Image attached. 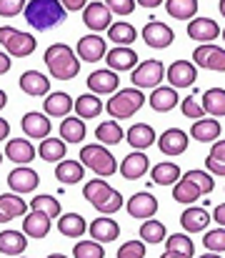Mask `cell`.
Here are the masks:
<instances>
[{"instance_id":"6da1fadb","label":"cell","mask_w":225,"mask_h":258,"mask_svg":"<svg viewBox=\"0 0 225 258\" xmlns=\"http://www.w3.org/2000/svg\"><path fill=\"white\" fill-rule=\"evenodd\" d=\"M65 15H68V10L60 0H28V5L23 10L25 23L40 33L58 28L65 20Z\"/></svg>"},{"instance_id":"7a4b0ae2","label":"cell","mask_w":225,"mask_h":258,"mask_svg":"<svg viewBox=\"0 0 225 258\" xmlns=\"http://www.w3.org/2000/svg\"><path fill=\"white\" fill-rule=\"evenodd\" d=\"M215 190V180L213 173L205 171H188L185 175L178 178V183L173 185V201L175 203H195L198 198L208 196Z\"/></svg>"},{"instance_id":"3957f363","label":"cell","mask_w":225,"mask_h":258,"mask_svg":"<svg viewBox=\"0 0 225 258\" xmlns=\"http://www.w3.org/2000/svg\"><path fill=\"white\" fill-rule=\"evenodd\" d=\"M45 66H48V73L55 78V81H73L75 76L80 73V58L78 53H73L70 45L65 43H53L48 50H45Z\"/></svg>"},{"instance_id":"277c9868","label":"cell","mask_w":225,"mask_h":258,"mask_svg":"<svg viewBox=\"0 0 225 258\" xmlns=\"http://www.w3.org/2000/svg\"><path fill=\"white\" fill-rule=\"evenodd\" d=\"M83 198L100 213L110 216V213H118L123 208V196L108 185V180H88L83 185Z\"/></svg>"},{"instance_id":"5b68a950","label":"cell","mask_w":225,"mask_h":258,"mask_svg":"<svg viewBox=\"0 0 225 258\" xmlns=\"http://www.w3.org/2000/svg\"><path fill=\"white\" fill-rule=\"evenodd\" d=\"M145 100L148 98L140 93V88H123V90L118 88L113 98L105 103V110L110 113L113 120H128L145 105Z\"/></svg>"},{"instance_id":"8992f818","label":"cell","mask_w":225,"mask_h":258,"mask_svg":"<svg viewBox=\"0 0 225 258\" xmlns=\"http://www.w3.org/2000/svg\"><path fill=\"white\" fill-rule=\"evenodd\" d=\"M80 161H83L85 168H90V171L95 173V175H100V178H110L113 173L118 171V163H115L113 153H110L108 146H103V143L83 146Z\"/></svg>"},{"instance_id":"52a82bcc","label":"cell","mask_w":225,"mask_h":258,"mask_svg":"<svg viewBox=\"0 0 225 258\" xmlns=\"http://www.w3.org/2000/svg\"><path fill=\"white\" fill-rule=\"evenodd\" d=\"M0 45L5 48V53L10 58H28L35 53L38 48V40L25 33V30H18V28H10V25H0Z\"/></svg>"},{"instance_id":"ba28073f","label":"cell","mask_w":225,"mask_h":258,"mask_svg":"<svg viewBox=\"0 0 225 258\" xmlns=\"http://www.w3.org/2000/svg\"><path fill=\"white\" fill-rule=\"evenodd\" d=\"M193 63L213 73H225V48H218L215 43H200L193 53Z\"/></svg>"},{"instance_id":"9c48e42d","label":"cell","mask_w":225,"mask_h":258,"mask_svg":"<svg viewBox=\"0 0 225 258\" xmlns=\"http://www.w3.org/2000/svg\"><path fill=\"white\" fill-rule=\"evenodd\" d=\"M133 86L135 88H158L160 81H165V66L160 60H145L133 68Z\"/></svg>"},{"instance_id":"30bf717a","label":"cell","mask_w":225,"mask_h":258,"mask_svg":"<svg viewBox=\"0 0 225 258\" xmlns=\"http://www.w3.org/2000/svg\"><path fill=\"white\" fill-rule=\"evenodd\" d=\"M165 78L175 90L178 88H190L198 81V66L190 63V60H173L170 68L165 71Z\"/></svg>"},{"instance_id":"8fae6325","label":"cell","mask_w":225,"mask_h":258,"mask_svg":"<svg viewBox=\"0 0 225 258\" xmlns=\"http://www.w3.org/2000/svg\"><path fill=\"white\" fill-rule=\"evenodd\" d=\"M78 58L83 63H98V60H105V53H108V45L105 40L98 35V33H90V35H83L78 40V48H75Z\"/></svg>"},{"instance_id":"7c38bea8","label":"cell","mask_w":225,"mask_h":258,"mask_svg":"<svg viewBox=\"0 0 225 258\" xmlns=\"http://www.w3.org/2000/svg\"><path fill=\"white\" fill-rule=\"evenodd\" d=\"M110 20H113V13L105 3H88L83 8V23L85 28H90L93 33H100V30H108L110 28Z\"/></svg>"},{"instance_id":"4fadbf2b","label":"cell","mask_w":225,"mask_h":258,"mask_svg":"<svg viewBox=\"0 0 225 258\" xmlns=\"http://www.w3.org/2000/svg\"><path fill=\"white\" fill-rule=\"evenodd\" d=\"M140 35H143V40L148 43L150 48H155V50H163V48H168L173 40H175V33L165 25V23H160V20H150L145 23V28L140 30Z\"/></svg>"},{"instance_id":"5bb4252c","label":"cell","mask_w":225,"mask_h":258,"mask_svg":"<svg viewBox=\"0 0 225 258\" xmlns=\"http://www.w3.org/2000/svg\"><path fill=\"white\" fill-rule=\"evenodd\" d=\"M85 83L90 88V93H95V95H113L120 88V78L115 71L105 68V71H93Z\"/></svg>"},{"instance_id":"9a60e30c","label":"cell","mask_w":225,"mask_h":258,"mask_svg":"<svg viewBox=\"0 0 225 258\" xmlns=\"http://www.w3.org/2000/svg\"><path fill=\"white\" fill-rule=\"evenodd\" d=\"M105 63L110 71L123 73V71H133L138 66V53L130 45H115L113 50L105 53Z\"/></svg>"},{"instance_id":"2e32d148","label":"cell","mask_w":225,"mask_h":258,"mask_svg":"<svg viewBox=\"0 0 225 258\" xmlns=\"http://www.w3.org/2000/svg\"><path fill=\"white\" fill-rule=\"evenodd\" d=\"M190 136L185 133V131H180V128H168L160 138H158V148L165 153V156H183L185 151H188V141Z\"/></svg>"},{"instance_id":"e0dca14e","label":"cell","mask_w":225,"mask_h":258,"mask_svg":"<svg viewBox=\"0 0 225 258\" xmlns=\"http://www.w3.org/2000/svg\"><path fill=\"white\" fill-rule=\"evenodd\" d=\"M23 218H25V221H23V233H25L28 238L40 241V238H45V236L50 233V221H53V218H50L48 213L33 208V211L25 213Z\"/></svg>"},{"instance_id":"ac0fdd59","label":"cell","mask_w":225,"mask_h":258,"mask_svg":"<svg viewBox=\"0 0 225 258\" xmlns=\"http://www.w3.org/2000/svg\"><path fill=\"white\" fill-rule=\"evenodd\" d=\"M8 185H10V190L13 193H33L38 185H40V175L33 171V168H28V166H18L15 171H10L8 175Z\"/></svg>"},{"instance_id":"d6986e66","label":"cell","mask_w":225,"mask_h":258,"mask_svg":"<svg viewBox=\"0 0 225 258\" xmlns=\"http://www.w3.org/2000/svg\"><path fill=\"white\" fill-rule=\"evenodd\" d=\"M125 208H128L130 218L145 221V218H153V216L158 213V198H155L153 193H145V190H140V193L130 196V201L125 203Z\"/></svg>"},{"instance_id":"ffe728a7","label":"cell","mask_w":225,"mask_h":258,"mask_svg":"<svg viewBox=\"0 0 225 258\" xmlns=\"http://www.w3.org/2000/svg\"><path fill=\"white\" fill-rule=\"evenodd\" d=\"M220 35V25L213 18H195L188 23V38L198 43H213Z\"/></svg>"},{"instance_id":"44dd1931","label":"cell","mask_w":225,"mask_h":258,"mask_svg":"<svg viewBox=\"0 0 225 258\" xmlns=\"http://www.w3.org/2000/svg\"><path fill=\"white\" fill-rule=\"evenodd\" d=\"M20 125H23V131H25V136L28 138H33V141H43V138H48L50 136V120H48V115L45 113H25L23 115V120H20Z\"/></svg>"},{"instance_id":"7402d4cb","label":"cell","mask_w":225,"mask_h":258,"mask_svg":"<svg viewBox=\"0 0 225 258\" xmlns=\"http://www.w3.org/2000/svg\"><path fill=\"white\" fill-rule=\"evenodd\" d=\"M148 171H150V161L143 151L128 153V156L123 158V163H120V175H123L125 180H138V178H143Z\"/></svg>"},{"instance_id":"603a6c76","label":"cell","mask_w":225,"mask_h":258,"mask_svg":"<svg viewBox=\"0 0 225 258\" xmlns=\"http://www.w3.org/2000/svg\"><path fill=\"white\" fill-rule=\"evenodd\" d=\"M18 86H20V90H23L25 95H30V98H45V95L50 93V81H48L43 73H38V71H25V73L20 76Z\"/></svg>"},{"instance_id":"cb8c5ba5","label":"cell","mask_w":225,"mask_h":258,"mask_svg":"<svg viewBox=\"0 0 225 258\" xmlns=\"http://www.w3.org/2000/svg\"><path fill=\"white\" fill-rule=\"evenodd\" d=\"M188 136L193 141H198V143H213V141L220 138V123L213 115H203V118H198L193 123V128H190Z\"/></svg>"},{"instance_id":"d4e9b609","label":"cell","mask_w":225,"mask_h":258,"mask_svg":"<svg viewBox=\"0 0 225 258\" xmlns=\"http://www.w3.org/2000/svg\"><path fill=\"white\" fill-rule=\"evenodd\" d=\"M88 233H90V238H95L100 243H110V241H115L120 236V226H118V221H113V218H108L103 213L100 218H95L88 226Z\"/></svg>"},{"instance_id":"484cf974","label":"cell","mask_w":225,"mask_h":258,"mask_svg":"<svg viewBox=\"0 0 225 258\" xmlns=\"http://www.w3.org/2000/svg\"><path fill=\"white\" fill-rule=\"evenodd\" d=\"M43 108H45V115H50V118H65L73 110V98L63 90H53L45 95Z\"/></svg>"},{"instance_id":"4316f807","label":"cell","mask_w":225,"mask_h":258,"mask_svg":"<svg viewBox=\"0 0 225 258\" xmlns=\"http://www.w3.org/2000/svg\"><path fill=\"white\" fill-rule=\"evenodd\" d=\"M148 103L155 113H168V110H173L180 103V98H178V93H175L173 86H158V88H153Z\"/></svg>"},{"instance_id":"83f0119b","label":"cell","mask_w":225,"mask_h":258,"mask_svg":"<svg viewBox=\"0 0 225 258\" xmlns=\"http://www.w3.org/2000/svg\"><path fill=\"white\" fill-rule=\"evenodd\" d=\"M210 221H213L210 213H208L205 208H200V206H190V208H185V211L180 213V223H183V228H185L188 233H200V231H205Z\"/></svg>"},{"instance_id":"f1b7e54d","label":"cell","mask_w":225,"mask_h":258,"mask_svg":"<svg viewBox=\"0 0 225 258\" xmlns=\"http://www.w3.org/2000/svg\"><path fill=\"white\" fill-rule=\"evenodd\" d=\"M165 258H190L195 256V246L193 241L185 236V233H173V236H165Z\"/></svg>"},{"instance_id":"f546056e","label":"cell","mask_w":225,"mask_h":258,"mask_svg":"<svg viewBox=\"0 0 225 258\" xmlns=\"http://www.w3.org/2000/svg\"><path fill=\"white\" fill-rule=\"evenodd\" d=\"M25 213H28V203L20 198V193L0 196V223H8L13 218H23Z\"/></svg>"},{"instance_id":"4dcf8cb0","label":"cell","mask_w":225,"mask_h":258,"mask_svg":"<svg viewBox=\"0 0 225 258\" xmlns=\"http://www.w3.org/2000/svg\"><path fill=\"white\" fill-rule=\"evenodd\" d=\"M5 156H8L13 163H18V166H28V163L38 156V151L33 148L30 141L13 138V141H8V146H5Z\"/></svg>"},{"instance_id":"1f68e13d","label":"cell","mask_w":225,"mask_h":258,"mask_svg":"<svg viewBox=\"0 0 225 258\" xmlns=\"http://www.w3.org/2000/svg\"><path fill=\"white\" fill-rule=\"evenodd\" d=\"M125 138H128V143H130L133 151H145V148H150V146L158 141L153 125H148V123H135V125H130V131L125 133Z\"/></svg>"},{"instance_id":"d6a6232c","label":"cell","mask_w":225,"mask_h":258,"mask_svg":"<svg viewBox=\"0 0 225 258\" xmlns=\"http://www.w3.org/2000/svg\"><path fill=\"white\" fill-rule=\"evenodd\" d=\"M58 231L65 238H83L88 233V223L80 213H60L58 216Z\"/></svg>"},{"instance_id":"836d02e7","label":"cell","mask_w":225,"mask_h":258,"mask_svg":"<svg viewBox=\"0 0 225 258\" xmlns=\"http://www.w3.org/2000/svg\"><path fill=\"white\" fill-rule=\"evenodd\" d=\"M65 153H68V143H65L63 138H53V136H48V138L40 141L38 156H40L45 163H58V161L65 158Z\"/></svg>"},{"instance_id":"e575fe53","label":"cell","mask_w":225,"mask_h":258,"mask_svg":"<svg viewBox=\"0 0 225 258\" xmlns=\"http://www.w3.org/2000/svg\"><path fill=\"white\" fill-rule=\"evenodd\" d=\"M73 108H75V115H78V118L90 120V118H98V115L103 113V100H100L95 93H85V95L75 98Z\"/></svg>"},{"instance_id":"d590c367","label":"cell","mask_w":225,"mask_h":258,"mask_svg":"<svg viewBox=\"0 0 225 258\" xmlns=\"http://www.w3.org/2000/svg\"><path fill=\"white\" fill-rule=\"evenodd\" d=\"M28 236L20 231H3L0 233V253L3 256H20L28 248Z\"/></svg>"},{"instance_id":"8d00e7d4","label":"cell","mask_w":225,"mask_h":258,"mask_svg":"<svg viewBox=\"0 0 225 258\" xmlns=\"http://www.w3.org/2000/svg\"><path fill=\"white\" fill-rule=\"evenodd\" d=\"M85 120L83 118H78V115H65L63 120H60V138L65 141V143H80V141H85Z\"/></svg>"},{"instance_id":"74e56055","label":"cell","mask_w":225,"mask_h":258,"mask_svg":"<svg viewBox=\"0 0 225 258\" xmlns=\"http://www.w3.org/2000/svg\"><path fill=\"white\" fill-rule=\"evenodd\" d=\"M85 175V166L80 161H58L55 166V178L63 183V185H75L80 183Z\"/></svg>"},{"instance_id":"f35d334b","label":"cell","mask_w":225,"mask_h":258,"mask_svg":"<svg viewBox=\"0 0 225 258\" xmlns=\"http://www.w3.org/2000/svg\"><path fill=\"white\" fill-rule=\"evenodd\" d=\"M180 175H183V173H180V166H178V163H170V161L155 163L153 171H150L153 183H158V185H175Z\"/></svg>"},{"instance_id":"ab89813d","label":"cell","mask_w":225,"mask_h":258,"mask_svg":"<svg viewBox=\"0 0 225 258\" xmlns=\"http://www.w3.org/2000/svg\"><path fill=\"white\" fill-rule=\"evenodd\" d=\"M95 138H98L103 146H118V143H123L125 133H123L120 123L110 118V120H103V123L95 128Z\"/></svg>"},{"instance_id":"60d3db41","label":"cell","mask_w":225,"mask_h":258,"mask_svg":"<svg viewBox=\"0 0 225 258\" xmlns=\"http://www.w3.org/2000/svg\"><path fill=\"white\" fill-rule=\"evenodd\" d=\"M203 108L205 115L225 118V88H210L203 93Z\"/></svg>"},{"instance_id":"b9f144b4","label":"cell","mask_w":225,"mask_h":258,"mask_svg":"<svg viewBox=\"0 0 225 258\" xmlns=\"http://www.w3.org/2000/svg\"><path fill=\"white\" fill-rule=\"evenodd\" d=\"M108 40H113L115 45H133L138 40V30L130 23L120 20V23H113L108 28Z\"/></svg>"},{"instance_id":"7bdbcfd3","label":"cell","mask_w":225,"mask_h":258,"mask_svg":"<svg viewBox=\"0 0 225 258\" xmlns=\"http://www.w3.org/2000/svg\"><path fill=\"white\" fill-rule=\"evenodd\" d=\"M165 10L173 20H190L198 13V0H165Z\"/></svg>"},{"instance_id":"ee69618b","label":"cell","mask_w":225,"mask_h":258,"mask_svg":"<svg viewBox=\"0 0 225 258\" xmlns=\"http://www.w3.org/2000/svg\"><path fill=\"white\" fill-rule=\"evenodd\" d=\"M205 168L213 175L225 178V141H215L213 143V148H210V153L205 158Z\"/></svg>"},{"instance_id":"f6af8a7d","label":"cell","mask_w":225,"mask_h":258,"mask_svg":"<svg viewBox=\"0 0 225 258\" xmlns=\"http://www.w3.org/2000/svg\"><path fill=\"white\" fill-rule=\"evenodd\" d=\"M165 236H168V228H165V223H160V221H150L145 218L143 221V226H140V238L145 241V243H163L165 241Z\"/></svg>"},{"instance_id":"bcb514c9","label":"cell","mask_w":225,"mask_h":258,"mask_svg":"<svg viewBox=\"0 0 225 258\" xmlns=\"http://www.w3.org/2000/svg\"><path fill=\"white\" fill-rule=\"evenodd\" d=\"M73 256L75 258H103L105 256V248L100 241L90 238V241H78L73 246Z\"/></svg>"},{"instance_id":"7dc6e473","label":"cell","mask_w":225,"mask_h":258,"mask_svg":"<svg viewBox=\"0 0 225 258\" xmlns=\"http://www.w3.org/2000/svg\"><path fill=\"white\" fill-rule=\"evenodd\" d=\"M33 208L48 213L50 218H58V216H60V201H58L55 196H48V193L35 196V198H33Z\"/></svg>"},{"instance_id":"c3c4849f","label":"cell","mask_w":225,"mask_h":258,"mask_svg":"<svg viewBox=\"0 0 225 258\" xmlns=\"http://www.w3.org/2000/svg\"><path fill=\"white\" fill-rule=\"evenodd\" d=\"M203 243H205V248L210 253H225V226L215 228V231H208Z\"/></svg>"},{"instance_id":"681fc988","label":"cell","mask_w":225,"mask_h":258,"mask_svg":"<svg viewBox=\"0 0 225 258\" xmlns=\"http://www.w3.org/2000/svg\"><path fill=\"white\" fill-rule=\"evenodd\" d=\"M148 243L140 238V241H128V243H123L120 248H118V258H145L148 253V248H145Z\"/></svg>"},{"instance_id":"f907efd6","label":"cell","mask_w":225,"mask_h":258,"mask_svg":"<svg viewBox=\"0 0 225 258\" xmlns=\"http://www.w3.org/2000/svg\"><path fill=\"white\" fill-rule=\"evenodd\" d=\"M180 110H183V115H185V118H190V120H198V118H203V115H205L203 103H198L193 95H188V98H183V100H180Z\"/></svg>"},{"instance_id":"816d5d0a","label":"cell","mask_w":225,"mask_h":258,"mask_svg":"<svg viewBox=\"0 0 225 258\" xmlns=\"http://www.w3.org/2000/svg\"><path fill=\"white\" fill-rule=\"evenodd\" d=\"M28 0H0V18H15L25 10Z\"/></svg>"},{"instance_id":"f5cc1de1","label":"cell","mask_w":225,"mask_h":258,"mask_svg":"<svg viewBox=\"0 0 225 258\" xmlns=\"http://www.w3.org/2000/svg\"><path fill=\"white\" fill-rule=\"evenodd\" d=\"M105 5L110 8V13H115V15H130L133 10H135V0H105Z\"/></svg>"},{"instance_id":"db71d44e","label":"cell","mask_w":225,"mask_h":258,"mask_svg":"<svg viewBox=\"0 0 225 258\" xmlns=\"http://www.w3.org/2000/svg\"><path fill=\"white\" fill-rule=\"evenodd\" d=\"M63 5H65V10H70V13H75V10H83L85 5H88V0H60Z\"/></svg>"},{"instance_id":"11a10c76","label":"cell","mask_w":225,"mask_h":258,"mask_svg":"<svg viewBox=\"0 0 225 258\" xmlns=\"http://www.w3.org/2000/svg\"><path fill=\"white\" fill-rule=\"evenodd\" d=\"M213 221H215L218 226H225V203H218V206H215V211H213Z\"/></svg>"},{"instance_id":"9f6ffc18","label":"cell","mask_w":225,"mask_h":258,"mask_svg":"<svg viewBox=\"0 0 225 258\" xmlns=\"http://www.w3.org/2000/svg\"><path fill=\"white\" fill-rule=\"evenodd\" d=\"M10 66H13V60H10V55L0 50V76H5V73L10 71Z\"/></svg>"},{"instance_id":"6f0895ef","label":"cell","mask_w":225,"mask_h":258,"mask_svg":"<svg viewBox=\"0 0 225 258\" xmlns=\"http://www.w3.org/2000/svg\"><path fill=\"white\" fill-rule=\"evenodd\" d=\"M8 136H10V125L5 118H0V141H8Z\"/></svg>"},{"instance_id":"680465c9","label":"cell","mask_w":225,"mask_h":258,"mask_svg":"<svg viewBox=\"0 0 225 258\" xmlns=\"http://www.w3.org/2000/svg\"><path fill=\"white\" fill-rule=\"evenodd\" d=\"M138 5H143V8H158V5H163L165 0H135Z\"/></svg>"},{"instance_id":"91938a15","label":"cell","mask_w":225,"mask_h":258,"mask_svg":"<svg viewBox=\"0 0 225 258\" xmlns=\"http://www.w3.org/2000/svg\"><path fill=\"white\" fill-rule=\"evenodd\" d=\"M5 105H8V95H5V90L0 88V110H3Z\"/></svg>"},{"instance_id":"94428289","label":"cell","mask_w":225,"mask_h":258,"mask_svg":"<svg viewBox=\"0 0 225 258\" xmlns=\"http://www.w3.org/2000/svg\"><path fill=\"white\" fill-rule=\"evenodd\" d=\"M218 10H220V15L225 18V0H220V3H218Z\"/></svg>"},{"instance_id":"6125c7cd","label":"cell","mask_w":225,"mask_h":258,"mask_svg":"<svg viewBox=\"0 0 225 258\" xmlns=\"http://www.w3.org/2000/svg\"><path fill=\"white\" fill-rule=\"evenodd\" d=\"M220 35H223V40H225V30H220Z\"/></svg>"},{"instance_id":"be15d7a7","label":"cell","mask_w":225,"mask_h":258,"mask_svg":"<svg viewBox=\"0 0 225 258\" xmlns=\"http://www.w3.org/2000/svg\"><path fill=\"white\" fill-rule=\"evenodd\" d=\"M0 163H3V153H0Z\"/></svg>"}]
</instances>
